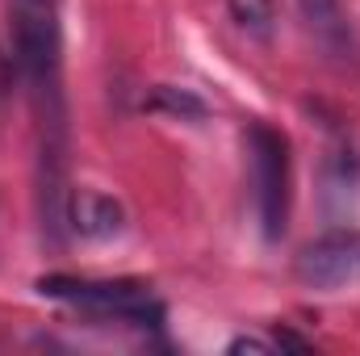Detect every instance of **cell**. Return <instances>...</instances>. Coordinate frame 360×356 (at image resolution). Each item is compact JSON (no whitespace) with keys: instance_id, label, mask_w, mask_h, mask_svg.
<instances>
[{"instance_id":"1","label":"cell","mask_w":360,"mask_h":356,"mask_svg":"<svg viewBox=\"0 0 360 356\" xmlns=\"http://www.w3.org/2000/svg\"><path fill=\"white\" fill-rule=\"evenodd\" d=\"M38 293L55 298V302H68V306H80L92 319H113V323H130V327H160L164 323V302L151 293L147 281L42 276Z\"/></svg>"},{"instance_id":"2","label":"cell","mask_w":360,"mask_h":356,"mask_svg":"<svg viewBox=\"0 0 360 356\" xmlns=\"http://www.w3.org/2000/svg\"><path fill=\"white\" fill-rule=\"evenodd\" d=\"M243 143H248V168L256 189V218L264 239L276 243L289 227V139L276 126L248 122Z\"/></svg>"},{"instance_id":"3","label":"cell","mask_w":360,"mask_h":356,"mask_svg":"<svg viewBox=\"0 0 360 356\" xmlns=\"http://www.w3.org/2000/svg\"><path fill=\"white\" fill-rule=\"evenodd\" d=\"M293 276L306 289H344L360 281V231L352 227H335L327 235H319L314 243H306L293 260Z\"/></svg>"},{"instance_id":"4","label":"cell","mask_w":360,"mask_h":356,"mask_svg":"<svg viewBox=\"0 0 360 356\" xmlns=\"http://www.w3.org/2000/svg\"><path fill=\"white\" fill-rule=\"evenodd\" d=\"M297 13H302L306 30L314 34V42L327 55L352 59L356 42H352V25H348V13H344L340 0H297Z\"/></svg>"},{"instance_id":"5","label":"cell","mask_w":360,"mask_h":356,"mask_svg":"<svg viewBox=\"0 0 360 356\" xmlns=\"http://www.w3.org/2000/svg\"><path fill=\"white\" fill-rule=\"evenodd\" d=\"M360 189V160L348 143H335L323 160V201H327V214L340 218L348 214V205L356 201Z\"/></svg>"},{"instance_id":"6","label":"cell","mask_w":360,"mask_h":356,"mask_svg":"<svg viewBox=\"0 0 360 356\" xmlns=\"http://www.w3.org/2000/svg\"><path fill=\"white\" fill-rule=\"evenodd\" d=\"M68 222L80 231V235H89V239H105V235H117L122 231V205L113 201V197H105V193H72V201H68Z\"/></svg>"},{"instance_id":"7","label":"cell","mask_w":360,"mask_h":356,"mask_svg":"<svg viewBox=\"0 0 360 356\" xmlns=\"http://www.w3.org/2000/svg\"><path fill=\"white\" fill-rule=\"evenodd\" d=\"M151 105H164V109H172V113H180V117H201V113H205V105H201L193 92H184V89L176 92L172 84H160Z\"/></svg>"},{"instance_id":"8","label":"cell","mask_w":360,"mask_h":356,"mask_svg":"<svg viewBox=\"0 0 360 356\" xmlns=\"http://www.w3.org/2000/svg\"><path fill=\"white\" fill-rule=\"evenodd\" d=\"M276 344H264V340H231L226 352H272Z\"/></svg>"},{"instance_id":"9","label":"cell","mask_w":360,"mask_h":356,"mask_svg":"<svg viewBox=\"0 0 360 356\" xmlns=\"http://www.w3.org/2000/svg\"><path fill=\"white\" fill-rule=\"evenodd\" d=\"M235 13H239V17H248V8H243V0H235ZM252 13H256L260 21H269V13H264V4H260V0H252ZM260 21H252V25H256V30H264Z\"/></svg>"}]
</instances>
